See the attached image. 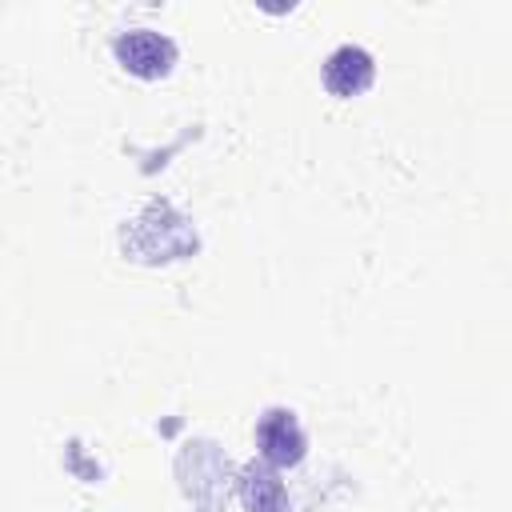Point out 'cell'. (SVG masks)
Wrapping results in <instances>:
<instances>
[{
  "label": "cell",
  "mask_w": 512,
  "mask_h": 512,
  "mask_svg": "<svg viewBox=\"0 0 512 512\" xmlns=\"http://www.w3.org/2000/svg\"><path fill=\"white\" fill-rule=\"evenodd\" d=\"M256 456L272 468H296L308 456V436L292 408H264L256 420Z\"/></svg>",
  "instance_id": "6da1fadb"
},
{
  "label": "cell",
  "mask_w": 512,
  "mask_h": 512,
  "mask_svg": "<svg viewBox=\"0 0 512 512\" xmlns=\"http://www.w3.org/2000/svg\"><path fill=\"white\" fill-rule=\"evenodd\" d=\"M112 52H116L120 68L132 72V76H140V80H160L176 64V44L164 32H152V28L120 32L112 40Z\"/></svg>",
  "instance_id": "7a4b0ae2"
},
{
  "label": "cell",
  "mask_w": 512,
  "mask_h": 512,
  "mask_svg": "<svg viewBox=\"0 0 512 512\" xmlns=\"http://www.w3.org/2000/svg\"><path fill=\"white\" fill-rule=\"evenodd\" d=\"M236 496L244 512H292V500L284 492L280 468H272L268 460H248L236 472Z\"/></svg>",
  "instance_id": "3957f363"
},
{
  "label": "cell",
  "mask_w": 512,
  "mask_h": 512,
  "mask_svg": "<svg viewBox=\"0 0 512 512\" xmlns=\"http://www.w3.org/2000/svg\"><path fill=\"white\" fill-rule=\"evenodd\" d=\"M376 80V60L360 48V44H340L328 60H324V88L340 100H352L360 92H368Z\"/></svg>",
  "instance_id": "277c9868"
},
{
  "label": "cell",
  "mask_w": 512,
  "mask_h": 512,
  "mask_svg": "<svg viewBox=\"0 0 512 512\" xmlns=\"http://www.w3.org/2000/svg\"><path fill=\"white\" fill-rule=\"evenodd\" d=\"M176 468H192L200 480H192V484H180L184 488V496L200 508V512H224V504H228V480H232V468H228V460L216 452L212 456V464H208V472H200V464H196V456H192V448H184L180 456H176Z\"/></svg>",
  "instance_id": "5b68a950"
}]
</instances>
